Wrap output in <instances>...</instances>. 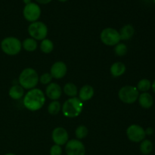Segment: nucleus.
I'll list each match as a JSON object with an SVG mask.
<instances>
[{"label": "nucleus", "instance_id": "f257e3e1", "mask_svg": "<svg viewBox=\"0 0 155 155\" xmlns=\"http://www.w3.org/2000/svg\"><path fill=\"white\" fill-rule=\"evenodd\" d=\"M45 94L42 90L36 88L29 90L23 100L24 107L30 111L40 110L45 104Z\"/></svg>", "mask_w": 155, "mask_h": 155}, {"label": "nucleus", "instance_id": "f03ea898", "mask_svg": "<svg viewBox=\"0 0 155 155\" xmlns=\"http://www.w3.org/2000/svg\"><path fill=\"white\" fill-rule=\"evenodd\" d=\"M64 116L68 118H74L81 114L83 109V102L77 97L70 98L63 104L61 107Z\"/></svg>", "mask_w": 155, "mask_h": 155}, {"label": "nucleus", "instance_id": "7ed1b4c3", "mask_svg": "<svg viewBox=\"0 0 155 155\" xmlns=\"http://www.w3.org/2000/svg\"><path fill=\"white\" fill-rule=\"evenodd\" d=\"M18 81L20 86H22L23 89L30 90L37 86L39 83V75L33 68H26L23 70L20 74Z\"/></svg>", "mask_w": 155, "mask_h": 155}, {"label": "nucleus", "instance_id": "20e7f679", "mask_svg": "<svg viewBox=\"0 0 155 155\" xmlns=\"http://www.w3.org/2000/svg\"><path fill=\"white\" fill-rule=\"evenodd\" d=\"M1 48L5 54L10 56L18 54L22 48V43L16 37L8 36L1 42Z\"/></svg>", "mask_w": 155, "mask_h": 155}, {"label": "nucleus", "instance_id": "39448f33", "mask_svg": "<svg viewBox=\"0 0 155 155\" xmlns=\"http://www.w3.org/2000/svg\"><path fill=\"white\" fill-rule=\"evenodd\" d=\"M139 92L137 88L133 86H125L120 89L118 96L120 101L125 104H133L139 98Z\"/></svg>", "mask_w": 155, "mask_h": 155}, {"label": "nucleus", "instance_id": "423d86ee", "mask_svg": "<svg viewBox=\"0 0 155 155\" xmlns=\"http://www.w3.org/2000/svg\"><path fill=\"white\" fill-rule=\"evenodd\" d=\"M28 33L35 40H43L48 34V27L42 21H35L29 25Z\"/></svg>", "mask_w": 155, "mask_h": 155}, {"label": "nucleus", "instance_id": "0eeeda50", "mask_svg": "<svg viewBox=\"0 0 155 155\" xmlns=\"http://www.w3.org/2000/svg\"><path fill=\"white\" fill-rule=\"evenodd\" d=\"M100 39L104 45L114 46L120 43V36L117 30L111 27H107L101 31L100 34Z\"/></svg>", "mask_w": 155, "mask_h": 155}, {"label": "nucleus", "instance_id": "6e6552de", "mask_svg": "<svg viewBox=\"0 0 155 155\" xmlns=\"http://www.w3.org/2000/svg\"><path fill=\"white\" fill-rule=\"evenodd\" d=\"M42 10L37 3L31 2L28 4L25 5L23 8V15L24 18L29 22H35L40 18Z\"/></svg>", "mask_w": 155, "mask_h": 155}, {"label": "nucleus", "instance_id": "1a4fd4ad", "mask_svg": "<svg viewBox=\"0 0 155 155\" xmlns=\"http://www.w3.org/2000/svg\"><path fill=\"white\" fill-rule=\"evenodd\" d=\"M127 136L129 140L135 143H139L143 141L146 137L144 128L137 124H132L127 128Z\"/></svg>", "mask_w": 155, "mask_h": 155}, {"label": "nucleus", "instance_id": "9d476101", "mask_svg": "<svg viewBox=\"0 0 155 155\" xmlns=\"http://www.w3.org/2000/svg\"><path fill=\"white\" fill-rule=\"evenodd\" d=\"M65 152L67 155H85L86 148L81 141L71 139L65 145Z\"/></svg>", "mask_w": 155, "mask_h": 155}, {"label": "nucleus", "instance_id": "9b49d317", "mask_svg": "<svg viewBox=\"0 0 155 155\" xmlns=\"http://www.w3.org/2000/svg\"><path fill=\"white\" fill-rule=\"evenodd\" d=\"M51 138L55 145H66L68 142L69 136H68V131L63 127H56L54 129L51 134Z\"/></svg>", "mask_w": 155, "mask_h": 155}, {"label": "nucleus", "instance_id": "f8f14e48", "mask_svg": "<svg viewBox=\"0 0 155 155\" xmlns=\"http://www.w3.org/2000/svg\"><path fill=\"white\" fill-rule=\"evenodd\" d=\"M68 68L65 63L62 61H56L52 64L50 69V74L54 79H61L66 75Z\"/></svg>", "mask_w": 155, "mask_h": 155}, {"label": "nucleus", "instance_id": "ddd939ff", "mask_svg": "<svg viewBox=\"0 0 155 155\" xmlns=\"http://www.w3.org/2000/svg\"><path fill=\"white\" fill-rule=\"evenodd\" d=\"M45 94L48 98L53 101H57L61 96L62 89L58 83H51L45 89Z\"/></svg>", "mask_w": 155, "mask_h": 155}, {"label": "nucleus", "instance_id": "4468645a", "mask_svg": "<svg viewBox=\"0 0 155 155\" xmlns=\"http://www.w3.org/2000/svg\"><path fill=\"white\" fill-rule=\"evenodd\" d=\"M138 101L139 105L144 109L151 108L154 104V98L149 92H142L139 94Z\"/></svg>", "mask_w": 155, "mask_h": 155}, {"label": "nucleus", "instance_id": "2eb2a0df", "mask_svg": "<svg viewBox=\"0 0 155 155\" xmlns=\"http://www.w3.org/2000/svg\"><path fill=\"white\" fill-rule=\"evenodd\" d=\"M94 93L95 92H94V89L92 86H89V85H85L80 89V92H79V98L83 102L89 101L93 97Z\"/></svg>", "mask_w": 155, "mask_h": 155}, {"label": "nucleus", "instance_id": "dca6fc26", "mask_svg": "<svg viewBox=\"0 0 155 155\" xmlns=\"http://www.w3.org/2000/svg\"><path fill=\"white\" fill-rule=\"evenodd\" d=\"M119 33L120 36V40H128V39H131L134 35L135 29L131 24H127L121 28Z\"/></svg>", "mask_w": 155, "mask_h": 155}, {"label": "nucleus", "instance_id": "f3484780", "mask_svg": "<svg viewBox=\"0 0 155 155\" xmlns=\"http://www.w3.org/2000/svg\"><path fill=\"white\" fill-rule=\"evenodd\" d=\"M126 65L122 62H115L110 68V74L113 77H119L126 72Z\"/></svg>", "mask_w": 155, "mask_h": 155}, {"label": "nucleus", "instance_id": "a211bd4d", "mask_svg": "<svg viewBox=\"0 0 155 155\" xmlns=\"http://www.w3.org/2000/svg\"><path fill=\"white\" fill-rule=\"evenodd\" d=\"M24 91L22 86L20 85H14L10 88L8 91V95L12 99L19 100L24 96Z\"/></svg>", "mask_w": 155, "mask_h": 155}, {"label": "nucleus", "instance_id": "6ab92c4d", "mask_svg": "<svg viewBox=\"0 0 155 155\" xmlns=\"http://www.w3.org/2000/svg\"><path fill=\"white\" fill-rule=\"evenodd\" d=\"M153 149H154V145H153L152 142L149 139H145L140 142L139 150L143 155L150 154L153 151Z\"/></svg>", "mask_w": 155, "mask_h": 155}, {"label": "nucleus", "instance_id": "aec40b11", "mask_svg": "<svg viewBox=\"0 0 155 155\" xmlns=\"http://www.w3.org/2000/svg\"><path fill=\"white\" fill-rule=\"evenodd\" d=\"M64 92L70 98L76 97L78 93L77 86L72 83H68L64 86Z\"/></svg>", "mask_w": 155, "mask_h": 155}, {"label": "nucleus", "instance_id": "412c9836", "mask_svg": "<svg viewBox=\"0 0 155 155\" xmlns=\"http://www.w3.org/2000/svg\"><path fill=\"white\" fill-rule=\"evenodd\" d=\"M136 88L139 92H148V91L151 89V82L148 79H142L139 81Z\"/></svg>", "mask_w": 155, "mask_h": 155}, {"label": "nucleus", "instance_id": "4be33fe9", "mask_svg": "<svg viewBox=\"0 0 155 155\" xmlns=\"http://www.w3.org/2000/svg\"><path fill=\"white\" fill-rule=\"evenodd\" d=\"M54 49V44L51 39H44L40 43V50L45 54H49Z\"/></svg>", "mask_w": 155, "mask_h": 155}, {"label": "nucleus", "instance_id": "5701e85b", "mask_svg": "<svg viewBox=\"0 0 155 155\" xmlns=\"http://www.w3.org/2000/svg\"><path fill=\"white\" fill-rule=\"evenodd\" d=\"M22 47L26 51H33L37 48V42L33 38H27L23 42Z\"/></svg>", "mask_w": 155, "mask_h": 155}, {"label": "nucleus", "instance_id": "b1692460", "mask_svg": "<svg viewBox=\"0 0 155 155\" xmlns=\"http://www.w3.org/2000/svg\"><path fill=\"white\" fill-rule=\"evenodd\" d=\"M61 109V104L58 101H52L48 106V112L51 115H57L60 112Z\"/></svg>", "mask_w": 155, "mask_h": 155}, {"label": "nucleus", "instance_id": "393cba45", "mask_svg": "<svg viewBox=\"0 0 155 155\" xmlns=\"http://www.w3.org/2000/svg\"><path fill=\"white\" fill-rule=\"evenodd\" d=\"M88 133H89V130H88L87 127H85V126H79L77 129H76L75 131V135L76 137L78 140L80 139H83L88 136Z\"/></svg>", "mask_w": 155, "mask_h": 155}, {"label": "nucleus", "instance_id": "a878e982", "mask_svg": "<svg viewBox=\"0 0 155 155\" xmlns=\"http://www.w3.org/2000/svg\"><path fill=\"white\" fill-rule=\"evenodd\" d=\"M114 52L117 56H124L127 52V46L124 43H118L114 47Z\"/></svg>", "mask_w": 155, "mask_h": 155}, {"label": "nucleus", "instance_id": "bb28decb", "mask_svg": "<svg viewBox=\"0 0 155 155\" xmlns=\"http://www.w3.org/2000/svg\"><path fill=\"white\" fill-rule=\"evenodd\" d=\"M52 78L53 77H51L50 73H45V74H42V75L39 77V81L43 85H48L49 83H51Z\"/></svg>", "mask_w": 155, "mask_h": 155}, {"label": "nucleus", "instance_id": "cd10ccee", "mask_svg": "<svg viewBox=\"0 0 155 155\" xmlns=\"http://www.w3.org/2000/svg\"><path fill=\"white\" fill-rule=\"evenodd\" d=\"M50 155H61L62 154V148L61 146L58 145H53L51 147L49 151Z\"/></svg>", "mask_w": 155, "mask_h": 155}, {"label": "nucleus", "instance_id": "c85d7f7f", "mask_svg": "<svg viewBox=\"0 0 155 155\" xmlns=\"http://www.w3.org/2000/svg\"><path fill=\"white\" fill-rule=\"evenodd\" d=\"M145 131L146 136H151L154 133V129L152 127H148L146 130H145Z\"/></svg>", "mask_w": 155, "mask_h": 155}, {"label": "nucleus", "instance_id": "c756f323", "mask_svg": "<svg viewBox=\"0 0 155 155\" xmlns=\"http://www.w3.org/2000/svg\"><path fill=\"white\" fill-rule=\"evenodd\" d=\"M51 1H52V0H36V2L39 3V4H41V5L48 4V3L51 2Z\"/></svg>", "mask_w": 155, "mask_h": 155}, {"label": "nucleus", "instance_id": "7c9ffc66", "mask_svg": "<svg viewBox=\"0 0 155 155\" xmlns=\"http://www.w3.org/2000/svg\"><path fill=\"white\" fill-rule=\"evenodd\" d=\"M151 89L155 94V80L153 81V83H151Z\"/></svg>", "mask_w": 155, "mask_h": 155}, {"label": "nucleus", "instance_id": "2f4dec72", "mask_svg": "<svg viewBox=\"0 0 155 155\" xmlns=\"http://www.w3.org/2000/svg\"><path fill=\"white\" fill-rule=\"evenodd\" d=\"M23 2H24V4L27 5V4H28V3L31 2V0H23Z\"/></svg>", "mask_w": 155, "mask_h": 155}, {"label": "nucleus", "instance_id": "473e14b6", "mask_svg": "<svg viewBox=\"0 0 155 155\" xmlns=\"http://www.w3.org/2000/svg\"><path fill=\"white\" fill-rule=\"evenodd\" d=\"M58 1L61 2H66L68 1V0H58Z\"/></svg>", "mask_w": 155, "mask_h": 155}, {"label": "nucleus", "instance_id": "72a5a7b5", "mask_svg": "<svg viewBox=\"0 0 155 155\" xmlns=\"http://www.w3.org/2000/svg\"><path fill=\"white\" fill-rule=\"evenodd\" d=\"M5 155H17V154H13V153H7V154H5Z\"/></svg>", "mask_w": 155, "mask_h": 155}, {"label": "nucleus", "instance_id": "f704fd0d", "mask_svg": "<svg viewBox=\"0 0 155 155\" xmlns=\"http://www.w3.org/2000/svg\"><path fill=\"white\" fill-rule=\"evenodd\" d=\"M153 2H154V5H155V0H153Z\"/></svg>", "mask_w": 155, "mask_h": 155}, {"label": "nucleus", "instance_id": "c9c22d12", "mask_svg": "<svg viewBox=\"0 0 155 155\" xmlns=\"http://www.w3.org/2000/svg\"><path fill=\"white\" fill-rule=\"evenodd\" d=\"M142 1H148V0H142Z\"/></svg>", "mask_w": 155, "mask_h": 155}]
</instances>
